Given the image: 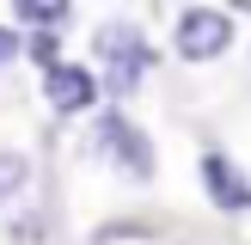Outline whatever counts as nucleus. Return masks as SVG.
<instances>
[{
  "label": "nucleus",
  "mask_w": 251,
  "mask_h": 245,
  "mask_svg": "<svg viewBox=\"0 0 251 245\" xmlns=\"http://www.w3.org/2000/svg\"><path fill=\"white\" fill-rule=\"evenodd\" d=\"M92 55H98V68H92V74H98V86H104V98H129V92H141L147 68H153V43H147L141 24H129V19L98 24Z\"/></svg>",
  "instance_id": "f257e3e1"
},
{
  "label": "nucleus",
  "mask_w": 251,
  "mask_h": 245,
  "mask_svg": "<svg viewBox=\"0 0 251 245\" xmlns=\"http://www.w3.org/2000/svg\"><path fill=\"white\" fill-rule=\"evenodd\" d=\"M98 153H104L129 184H153L159 178V153H153L147 129L129 117V110H98Z\"/></svg>",
  "instance_id": "f03ea898"
},
{
  "label": "nucleus",
  "mask_w": 251,
  "mask_h": 245,
  "mask_svg": "<svg viewBox=\"0 0 251 245\" xmlns=\"http://www.w3.org/2000/svg\"><path fill=\"white\" fill-rule=\"evenodd\" d=\"M172 49H178V61H221L233 49V12L221 6H184L178 24H172Z\"/></svg>",
  "instance_id": "7ed1b4c3"
},
{
  "label": "nucleus",
  "mask_w": 251,
  "mask_h": 245,
  "mask_svg": "<svg viewBox=\"0 0 251 245\" xmlns=\"http://www.w3.org/2000/svg\"><path fill=\"white\" fill-rule=\"evenodd\" d=\"M43 104L55 110V117H92V110L104 104V86H98V74L80 68V61H55V68H43Z\"/></svg>",
  "instance_id": "20e7f679"
},
{
  "label": "nucleus",
  "mask_w": 251,
  "mask_h": 245,
  "mask_svg": "<svg viewBox=\"0 0 251 245\" xmlns=\"http://www.w3.org/2000/svg\"><path fill=\"white\" fill-rule=\"evenodd\" d=\"M202 190H208V202H215L221 215H245V208H251V172L233 153L208 147V153H202Z\"/></svg>",
  "instance_id": "39448f33"
},
{
  "label": "nucleus",
  "mask_w": 251,
  "mask_h": 245,
  "mask_svg": "<svg viewBox=\"0 0 251 245\" xmlns=\"http://www.w3.org/2000/svg\"><path fill=\"white\" fill-rule=\"evenodd\" d=\"M19 31H61V19L74 12V0H6Z\"/></svg>",
  "instance_id": "423d86ee"
},
{
  "label": "nucleus",
  "mask_w": 251,
  "mask_h": 245,
  "mask_svg": "<svg viewBox=\"0 0 251 245\" xmlns=\"http://www.w3.org/2000/svg\"><path fill=\"white\" fill-rule=\"evenodd\" d=\"M19 190H31V153L0 147V202H12Z\"/></svg>",
  "instance_id": "0eeeda50"
},
{
  "label": "nucleus",
  "mask_w": 251,
  "mask_h": 245,
  "mask_svg": "<svg viewBox=\"0 0 251 245\" xmlns=\"http://www.w3.org/2000/svg\"><path fill=\"white\" fill-rule=\"evenodd\" d=\"M25 55H31L37 68H55L61 61V37L55 31H25Z\"/></svg>",
  "instance_id": "6e6552de"
},
{
  "label": "nucleus",
  "mask_w": 251,
  "mask_h": 245,
  "mask_svg": "<svg viewBox=\"0 0 251 245\" xmlns=\"http://www.w3.org/2000/svg\"><path fill=\"white\" fill-rule=\"evenodd\" d=\"M19 55H25V31L0 24V68H6V61H19Z\"/></svg>",
  "instance_id": "1a4fd4ad"
},
{
  "label": "nucleus",
  "mask_w": 251,
  "mask_h": 245,
  "mask_svg": "<svg viewBox=\"0 0 251 245\" xmlns=\"http://www.w3.org/2000/svg\"><path fill=\"white\" fill-rule=\"evenodd\" d=\"M12 239H19V245H37V239H43V215H31V220H12Z\"/></svg>",
  "instance_id": "9d476101"
}]
</instances>
